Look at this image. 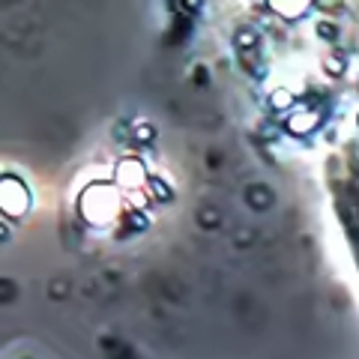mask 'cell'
<instances>
[{
	"mask_svg": "<svg viewBox=\"0 0 359 359\" xmlns=\"http://www.w3.org/2000/svg\"><path fill=\"white\" fill-rule=\"evenodd\" d=\"M317 126V114H308V111H299L291 123H287V129H291L294 135H305L308 129H314Z\"/></svg>",
	"mask_w": 359,
	"mask_h": 359,
	"instance_id": "cell-1",
	"label": "cell"
},
{
	"mask_svg": "<svg viewBox=\"0 0 359 359\" xmlns=\"http://www.w3.org/2000/svg\"><path fill=\"white\" fill-rule=\"evenodd\" d=\"M269 105H272V108H278V111H281V108L294 105V96L287 93V90H275V93H272V99H269Z\"/></svg>",
	"mask_w": 359,
	"mask_h": 359,
	"instance_id": "cell-2",
	"label": "cell"
},
{
	"mask_svg": "<svg viewBox=\"0 0 359 359\" xmlns=\"http://www.w3.org/2000/svg\"><path fill=\"white\" fill-rule=\"evenodd\" d=\"M248 201L255 204V207H267V204H269V189H261V186H258V189H251Z\"/></svg>",
	"mask_w": 359,
	"mask_h": 359,
	"instance_id": "cell-3",
	"label": "cell"
}]
</instances>
